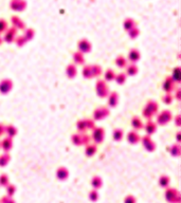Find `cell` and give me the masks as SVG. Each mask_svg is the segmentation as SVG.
Segmentation results:
<instances>
[{
    "label": "cell",
    "instance_id": "cell-1",
    "mask_svg": "<svg viewBox=\"0 0 181 203\" xmlns=\"http://www.w3.org/2000/svg\"><path fill=\"white\" fill-rule=\"evenodd\" d=\"M11 8L15 11H22L26 8V2L24 0H13L11 2Z\"/></svg>",
    "mask_w": 181,
    "mask_h": 203
},
{
    "label": "cell",
    "instance_id": "cell-2",
    "mask_svg": "<svg viewBox=\"0 0 181 203\" xmlns=\"http://www.w3.org/2000/svg\"><path fill=\"white\" fill-rule=\"evenodd\" d=\"M134 25H135V21L132 19H130V18H128V19H126L125 20V22H124V27H125V29L126 30H131L132 28H134Z\"/></svg>",
    "mask_w": 181,
    "mask_h": 203
},
{
    "label": "cell",
    "instance_id": "cell-3",
    "mask_svg": "<svg viewBox=\"0 0 181 203\" xmlns=\"http://www.w3.org/2000/svg\"><path fill=\"white\" fill-rule=\"evenodd\" d=\"M6 29V22L4 20L0 19V32L4 31Z\"/></svg>",
    "mask_w": 181,
    "mask_h": 203
}]
</instances>
